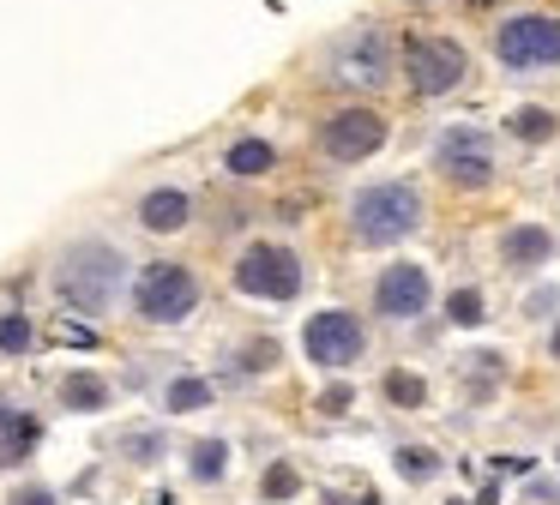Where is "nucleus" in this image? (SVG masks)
I'll return each instance as SVG.
<instances>
[{
  "label": "nucleus",
  "mask_w": 560,
  "mask_h": 505,
  "mask_svg": "<svg viewBox=\"0 0 560 505\" xmlns=\"http://www.w3.org/2000/svg\"><path fill=\"white\" fill-rule=\"evenodd\" d=\"M422 187L416 180H368L350 192V235L362 247H398L422 228Z\"/></svg>",
  "instance_id": "f03ea898"
},
{
  "label": "nucleus",
  "mask_w": 560,
  "mask_h": 505,
  "mask_svg": "<svg viewBox=\"0 0 560 505\" xmlns=\"http://www.w3.org/2000/svg\"><path fill=\"white\" fill-rule=\"evenodd\" d=\"M500 259H506V271H542L548 259H555V235H548L542 223H512L506 235H500Z\"/></svg>",
  "instance_id": "f8f14e48"
},
{
  "label": "nucleus",
  "mask_w": 560,
  "mask_h": 505,
  "mask_svg": "<svg viewBox=\"0 0 560 505\" xmlns=\"http://www.w3.org/2000/svg\"><path fill=\"white\" fill-rule=\"evenodd\" d=\"M109 379H97V373H67L61 379V409H73V415H97V409H109Z\"/></svg>",
  "instance_id": "dca6fc26"
},
{
  "label": "nucleus",
  "mask_w": 560,
  "mask_h": 505,
  "mask_svg": "<svg viewBox=\"0 0 560 505\" xmlns=\"http://www.w3.org/2000/svg\"><path fill=\"white\" fill-rule=\"evenodd\" d=\"M434 168L452 180V187H464V192H476V187H488L494 180V139H488L482 127H446L440 132V144H434Z\"/></svg>",
  "instance_id": "9d476101"
},
{
  "label": "nucleus",
  "mask_w": 560,
  "mask_h": 505,
  "mask_svg": "<svg viewBox=\"0 0 560 505\" xmlns=\"http://www.w3.org/2000/svg\"><path fill=\"white\" fill-rule=\"evenodd\" d=\"M307 283V265L295 247H278V240H254V247L235 259V289L254 301H295Z\"/></svg>",
  "instance_id": "423d86ee"
},
{
  "label": "nucleus",
  "mask_w": 560,
  "mask_h": 505,
  "mask_svg": "<svg viewBox=\"0 0 560 505\" xmlns=\"http://www.w3.org/2000/svg\"><path fill=\"white\" fill-rule=\"evenodd\" d=\"M386 115L380 108H368V103H350V108H338V115H326L319 120V151L331 156V163H368V156L386 144Z\"/></svg>",
  "instance_id": "1a4fd4ad"
},
{
  "label": "nucleus",
  "mask_w": 560,
  "mask_h": 505,
  "mask_svg": "<svg viewBox=\"0 0 560 505\" xmlns=\"http://www.w3.org/2000/svg\"><path fill=\"white\" fill-rule=\"evenodd\" d=\"M31 349V319L25 313H7L0 319V355H25Z\"/></svg>",
  "instance_id": "a878e982"
},
{
  "label": "nucleus",
  "mask_w": 560,
  "mask_h": 505,
  "mask_svg": "<svg viewBox=\"0 0 560 505\" xmlns=\"http://www.w3.org/2000/svg\"><path fill=\"white\" fill-rule=\"evenodd\" d=\"M115 451H121L127 463L151 469V463H163V457H170V433H163V427H127L121 439H115Z\"/></svg>",
  "instance_id": "a211bd4d"
},
{
  "label": "nucleus",
  "mask_w": 560,
  "mask_h": 505,
  "mask_svg": "<svg viewBox=\"0 0 560 505\" xmlns=\"http://www.w3.org/2000/svg\"><path fill=\"white\" fill-rule=\"evenodd\" d=\"M163 409H175V415L211 409V379H199V373H175V379L163 385Z\"/></svg>",
  "instance_id": "4be33fe9"
},
{
  "label": "nucleus",
  "mask_w": 560,
  "mask_h": 505,
  "mask_svg": "<svg viewBox=\"0 0 560 505\" xmlns=\"http://www.w3.org/2000/svg\"><path fill=\"white\" fill-rule=\"evenodd\" d=\"M290 500H302V469L290 457H271L266 475H259V505H290Z\"/></svg>",
  "instance_id": "6ab92c4d"
},
{
  "label": "nucleus",
  "mask_w": 560,
  "mask_h": 505,
  "mask_svg": "<svg viewBox=\"0 0 560 505\" xmlns=\"http://www.w3.org/2000/svg\"><path fill=\"white\" fill-rule=\"evenodd\" d=\"M187 216H194V199H187L182 187H151L145 199H139V223H145L151 235H175V228H187Z\"/></svg>",
  "instance_id": "ddd939ff"
},
{
  "label": "nucleus",
  "mask_w": 560,
  "mask_h": 505,
  "mask_svg": "<svg viewBox=\"0 0 560 505\" xmlns=\"http://www.w3.org/2000/svg\"><path fill=\"white\" fill-rule=\"evenodd\" d=\"M194 307H199V277L187 271V265L158 259V265H145V271H139L133 313L145 325H182V319H194Z\"/></svg>",
  "instance_id": "39448f33"
},
{
  "label": "nucleus",
  "mask_w": 560,
  "mask_h": 505,
  "mask_svg": "<svg viewBox=\"0 0 560 505\" xmlns=\"http://www.w3.org/2000/svg\"><path fill=\"white\" fill-rule=\"evenodd\" d=\"M223 168L254 180V175H266V168H278V151H271V139H235L230 156H223Z\"/></svg>",
  "instance_id": "aec40b11"
},
{
  "label": "nucleus",
  "mask_w": 560,
  "mask_h": 505,
  "mask_svg": "<svg viewBox=\"0 0 560 505\" xmlns=\"http://www.w3.org/2000/svg\"><path fill=\"white\" fill-rule=\"evenodd\" d=\"M494 60L506 72H548L560 67V19L548 12H512L494 24Z\"/></svg>",
  "instance_id": "20e7f679"
},
{
  "label": "nucleus",
  "mask_w": 560,
  "mask_h": 505,
  "mask_svg": "<svg viewBox=\"0 0 560 505\" xmlns=\"http://www.w3.org/2000/svg\"><path fill=\"white\" fill-rule=\"evenodd\" d=\"M446 319L458 325V331H470V325H482V319H488V295H482L476 283H458V289L446 295Z\"/></svg>",
  "instance_id": "b1692460"
},
{
  "label": "nucleus",
  "mask_w": 560,
  "mask_h": 505,
  "mask_svg": "<svg viewBox=\"0 0 560 505\" xmlns=\"http://www.w3.org/2000/svg\"><path fill=\"white\" fill-rule=\"evenodd\" d=\"M392 475H398L404 488H428V481L446 475V457H440L434 445H410V439H404L398 451H392Z\"/></svg>",
  "instance_id": "2eb2a0df"
},
{
  "label": "nucleus",
  "mask_w": 560,
  "mask_h": 505,
  "mask_svg": "<svg viewBox=\"0 0 560 505\" xmlns=\"http://www.w3.org/2000/svg\"><path fill=\"white\" fill-rule=\"evenodd\" d=\"M404 79L416 96H446L470 79V48L452 36H410L404 43Z\"/></svg>",
  "instance_id": "6e6552de"
},
{
  "label": "nucleus",
  "mask_w": 560,
  "mask_h": 505,
  "mask_svg": "<svg viewBox=\"0 0 560 505\" xmlns=\"http://www.w3.org/2000/svg\"><path fill=\"white\" fill-rule=\"evenodd\" d=\"M37 439H43L37 415H25V409H7V403H0V469H19L31 451H37Z\"/></svg>",
  "instance_id": "4468645a"
},
{
  "label": "nucleus",
  "mask_w": 560,
  "mask_h": 505,
  "mask_svg": "<svg viewBox=\"0 0 560 505\" xmlns=\"http://www.w3.org/2000/svg\"><path fill=\"white\" fill-rule=\"evenodd\" d=\"M7 505H61V500H55V488H43V481H19V488L7 493Z\"/></svg>",
  "instance_id": "cd10ccee"
},
{
  "label": "nucleus",
  "mask_w": 560,
  "mask_h": 505,
  "mask_svg": "<svg viewBox=\"0 0 560 505\" xmlns=\"http://www.w3.org/2000/svg\"><path fill=\"white\" fill-rule=\"evenodd\" d=\"M271 367H278V343L271 337H259V343H247L235 355V373H271Z\"/></svg>",
  "instance_id": "393cba45"
},
{
  "label": "nucleus",
  "mask_w": 560,
  "mask_h": 505,
  "mask_svg": "<svg viewBox=\"0 0 560 505\" xmlns=\"http://www.w3.org/2000/svg\"><path fill=\"white\" fill-rule=\"evenodd\" d=\"M428 307H434V277H428V265L392 259L386 271L374 277V313H380V319L410 325V319H422Z\"/></svg>",
  "instance_id": "9b49d317"
},
{
  "label": "nucleus",
  "mask_w": 560,
  "mask_h": 505,
  "mask_svg": "<svg viewBox=\"0 0 560 505\" xmlns=\"http://www.w3.org/2000/svg\"><path fill=\"white\" fill-rule=\"evenodd\" d=\"M440 505H476V500H464V493H458V500H440Z\"/></svg>",
  "instance_id": "2f4dec72"
},
{
  "label": "nucleus",
  "mask_w": 560,
  "mask_h": 505,
  "mask_svg": "<svg viewBox=\"0 0 560 505\" xmlns=\"http://www.w3.org/2000/svg\"><path fill=\"white\" fill-rule=\"evenodd\" d=\"M127 289V252L109 247V240L85 235L55 259V295L73 313H109Z\"/></svg>",
  "instance_id": "f257e3e1"
},
{
  "label": "nucleus",
  "mask_w": 560,
  "mask_h": 505,
  "mask_svg": "<svg viewBox=\"0 0 560 505\" xmlns=\"http://www.w3.org/2000/svg\"><path fill=\"white\" fill-rule=\"evenodd\" d=\"M548 355H555V361H560V325H555V337H548Z\"/></svg>",
  "instance_id": "7c9ffc66"
},
{
  "label": "nucleus",
  "mask_w": 560,
  "mask_h": 505,
  "mask_svg": "<svg viewBox=\"0 0 560 505\" xmlns=\"http://www.w3.org/2000/svg\"><path fill=\"white\" fill-rule=\"evenodd\" d=\"M380 397H386L392 409H422V403H428V379H422L416 367H386Z\"/></svg>",
  "instance_id": "412c9836"
},
{
  "label": "nucleus",
  "mask_w": 560,
  "mask_h": 505,
  "mask_svg": "<svg viewBox=\"0 0 560 505\" xmlns=\"http://www.w3.org/2000/svg\"><path fill=\"white\" fill-rule=\"evenodd\" d=\"M555 463H560V451H555Z\"/></svg>",
  "instance_id": "473e14b6"
},
{
  "label": "nucleus",
  "mask_w": 560,
  "mask_h": 505,
  "mask_svg": "<svg viewBox=\"0 0 560 505\" xmlns=\"http://www.w3.org/2000/svg\"><path fill=\"white\" fill-rule=\"evenodd\" d=\"M302 355L314 361L319 373H350L355 361L368 355V325L355 319L350 307H326L302 325Z\"/></svg>",
  "instance_id": "0eeeda50"
},
{
  "label": "nucleus",
  "mask_w": 560,
  "mask_h": 505,
  "mask_svg": "<svg viewBox=\"0 0 560 505\" xmlns=\"http://www.w3.org/2000/svg\"><path fill=\"white\" fill-rule=\"evenodd\" d=\"M506 132H512V139H524V144H548L560 132V115H555V108H542V103H518L506 115Z\"/></svg>",
  "instance_id": "f3484780"
},
{
  "label": "nucleus",
  "mask_w": 560,
  "mask_h": 505,
  "mask_svg": "<svg viewBox=\"0 0 560 505\" xmlns=\"http://www.w3.org/2000/svg\"><path fill=\"white\" fill-rule=\"evenodd\" d=\"M319 505H350L343 493H331V488H319Z\"/></svg>",
  "instance_id": "c756f323"
},
{
  "label": "nucleus",
  "mask_w": 560,
  "mask_h": 505,
  "mask_svg": "<svg viewBox=\"0 0 560 505\" xmlns=\"http://www.w3.org/2000/svg\"><path fill=\"white\" fill-rule=\"evenodd\" d=\"M187 475L206 481V488H211V481H223V475H230V445H223V439H194V445H187Z\"/></svg>",
  "instance_id": "5701e85b"
},
{
  "label": "nucleus",
  "mask_w": 560,
  "mask_h": 505,
  "mask_svg": "<svg viewBox=\"0 0 560 505\" xmlns=\"http://www.w3.org/2000/svg\"><path fill=\"white\" fill-rule=\"evenodd\" d=\"M350 403H355V385H343V379H338V385H326V391H319V403H314V409H319L326 421H343V415H350Z\"/></svg>",
  "instance_id": "bb28decb"
},
{
  "label": "nucleus",
  "mask_w": 560,
  "mask_h": 505,
  "mask_svg": "<svg viewBox=\"0 0 560 505\" xmlns=\"http://www.w3.org/2000/svg\"><path fill=\"white\" fill-rule=\"evenodd\" d=\"M555 307H560V289H536V295L524 301V319H548Z\"/></svg>",
  "instance_id": "c85d7f7f"
},
{
  "label": "nucleus",
  "mask_w": 560,
  "mask_h": 505,
  "mask_svg": "<svg viewBox=\"0 0 560 505\" xmlns=\"http://www.w3.org/2000/svg\"><path fill=\"white\" fill-rule=\"evenodd\" d=\"M326 84H338V91H380V84L392 79V43L380 24H350V31L331 36L326 48V72H319Z\"/></svg>",
  "instance_id": "7ed1b4c3"
}]
</instances>
